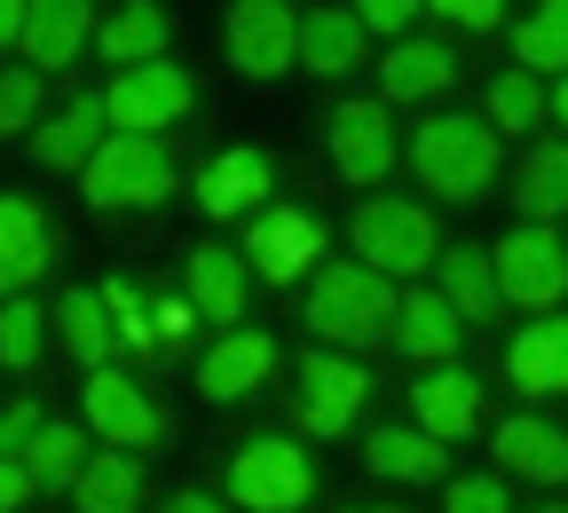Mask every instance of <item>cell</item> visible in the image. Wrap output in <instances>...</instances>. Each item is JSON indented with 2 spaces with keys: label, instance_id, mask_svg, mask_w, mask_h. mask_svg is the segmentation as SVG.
Instances as JSON below:
<instances>
[{
  "label": "cell",
  "instance_id": "1",
  "mask_svg": "<svg viewBox=\"0 0 568 513\" xmlns=\"http://www.w3.org/2000/svg\"><path fill=\"white\" fill-rule=\"evenodd\" d=\"M410 174H418V190H435V198H450V205H474V198H489V182H497V127H489V111L474 119V111H435L418 134H410Z\"/></svg>",
  "mask_w": 568,
  "mask_h": 513
},
{
  "label": "cell",
  "instance_id": "2",
  "mask_svg": "<svg viewBox=\"0 0 568 513\" xmlns=\"http://www.w3.org/2000/svg\"><path fill=\"white\" fill-rule=\"evenodd\" d=\"M308 332L332 348H372L395 332V276L372 261H332L308 292Z\"/></svg>",
  "mask_w": 568,
  "mask_h": 513
},
{
  "label": "cell",
  "instance_id": "3",
  "mask_svg": "<svg viewBox=\"0 0 568 513\" xmlns=\"http://www.w3.org/2000/svg\"><path fill=\"white\" fill-rule=\"evenodd\" d=\"M80 198L95 213H134V205H166L174 198V159L159 134H134V127H111L103 151L80 167Z\"/></svg>",
  "mask_w": 568,
  "mask_h": 513
},
{
  "label": "cell",
  "instance_id": "4",
  "mask_svg": "<svg viewBox=\"0 0 568 513\" xmlns=\"http://www.w3.org/2000/svg\"><path fill=\"white\" fill-rule=\"evenodd\" d=\"M347 245H355V261H372L387 276H418V269H435L443 230H435V213L410 205V198H364L355 222H347Z\"/></svg>",
  "mask_w": 568,
  "mask_h": 513
},
{
  "label": "cell",
  "instance_id": "5",
  "mask_svg": "<svg viewBox=\"0 0 568 513\" xmlns=\"http://www.w3.org/2000/svg\"><path fill=\"white\" fill-rule=\"evenodd\" d=\"M301 388H293V411H301V426L316 434V443H339V434L364 419V403H372V372L355 355H339L332 340H316L308 355H301V372H293Z\"/></svg>",
  "mask_w": 568,
  "mask_h": 513
},
{
  "label": "cell",
  "instance_id": "6",
  "mask_svg": "<svg viewBox=\"0 0 568 513\" xmlns=\"http://www.w3.org/2000/svg\"><path fill=\"white\" fill-rule=\"evenodd\" d=\"M316 497V466L301 443H276V434H253V443L230 459V505H253V513H293Z\"/></svg>",
  "mask_w": 568,
  "mask_h": 513
},
{
  "label": "cell",
  "instance_id": "7",
  "mask_svg": "<svg viewBox=\"0 0 568 513\" xmlns=\"http://www.w3.org/2000/svg\"><path fill=\"white\" fill-rule=\"evenodd\" d=\"M324 151H332V174L347 182V190H372V182H387L395 174V127H387V95H355V103H339L332 119H324Z\"/></svg>",
  "mask_w": 568,
  "mask_h": 513
},
{
  "label": "cell",
  "instance_id": "8",
  "mask_svg": "<svg viewBox=\"0 0 568 513\" xmlns=\"http://www.w3.org/2000/svg\"><path fill=\"white\" fill-rule=\"evenodd\" d=\"M497 269V292L514 309H560L568 301V245L552 238V222H529V230H506V245L489 253Z\"/></svg>",
  "mask_w": 568,
  "mask_h": 513
},
{
  "label": "cell",
  "instance_id": "9",
  "mask_svg": "<svg viewBox=\"0 0 568 513\" xmlns=\"http://www.w3.org/2000/svg\"><path fill=\"white\" fill-rule=\"evenodd\" d=\"M222 48H230V63L245 80H284V71L301 63V17L284 9V0H230Z\"/></svg>",
  "mask_w": 568,
  "mask_h": 513
},
{
  "label": "cell",
  "instance_id": "10",
  "mask_svg": "<svg viewBox=\"0 0 568 513\" xmlns=\"http://www.w3.org/2000/svg\"><path fill=\"white\" fill-rule=\"evenodd\" d=\"M103 103H111V127H134V134H159V127H174L190 103H197V88H190V71L182 63H119V80L103 88Z\"/></svg>",
  "mask_w": 568,
  "mask_h": 513
},
{
  "label": "cell",
  "instance_id": "11",
  "mask_svg": "<svg viewBox=\"0 0 568 513\" xmlns=\"http://www.w3.org/2000/svg\"><path fill=\"white\" fill-rule=\"evenodd\" d=\"M80 411H88V426L103 434V443H126V451H159V443H166V411L134 388V372H111V363H95V372H88Z\"/></svg>",
  "mask_w": 568,
  "mask_h": 513
},
{
  "label": "cell",
  "instance_id": "12",
  "mask_svg": "<svg viewBox=\"0 0 568 513\" xmlns=\"http://www.w3.org/2000/svg\"><path fill=\"white\" fill-rule=\"evenodd\" d=\"M324 253V230H316V213L301 205H253V238H245V261L261 284H301Z\"/></svg>",
  "mask_w": 568,
  "mask_h": 513
},
{
  "label": "cell",
  "instance_id": "13",
  "mask_svg": "<svg viewBox=\"0 0 568 513\" xmlns=\"http://www.w3.org/2000/svg\"><path fill=\"white\" fill-rule=\"evenodd\" d=\"M268 372H276V340L245 332V324H222V340L197 355V395L205 403H245V395H261Z\"/></svg>",
  "mask_w": 568,
  "mask_h": 513
},
{
  "label": "cell",
  "instance_id": "14",
  "mask_svg": "<svg viewBox=\"0 0 568 513\" xmlns=\"http://www.w3.org/2000/svg\"><path fill=\"white\" fill-rule=\"evenodd\" d=\"M103 134H111V103H103V95H71L63 111H48V119L32 127V159H40L48 174H80V167L103 151Z\"/></svg>",
  "mask_w": 568,
  "mask_h": 513
},
{
  "label": "cell",
  "instance_id": "15",
  "mask_svg": "<svg viewBox=\"0 0 568 513\" xmlns=\"http://www.w3.org/2000/svg\"><path fill=\"white\" fill-rule=\"evenodd\" d=\"M489 451H497V466H506L514 482H537V490L568 482V434L552 419H537V411H514L506 426L489 434Z\"/></svg>",
  "mask_w": 568,
  "mask_h": 513
},
{
  "label": "cell",
  "instance_id": "16",
  "mask_svg": "<svg viewBox=\"0 0 568 513\" xmlns=\"http://www.w3.org/2000/svg\"><path fill=\"white\" fill-rule=\"evenodd\" d=\"M410 419H418L426 434H443V443H466V434L481 426V380L458 372V355L435 363L426 380H410Z\"/></svg>",
  "mask_w": 568,
  "mask_h": 513
},
{
  "label": "cell",
  "instance_id": "17",
  "mask_svg": "<svg viewBox=\"0 0 568 513\" xmlns=\"http://www.w3.org/2000/svg\"><path fill=\"white\" fill-rule=\"evenodd\" d=\"M55 269V230L32 198H0V292H32Z\"/></svg>",
  "mask_w": 568,
  "mask_h": 513
},
{
  "label": "cell",
  "instance_id": "18",
  "mask_svg": "<svg viewBox=\"0 0 568 513\" xmlns=\"http://www.w3.org/2000/svg\"><path fill=\"white\" fill-rule=\"evenodd\" d=\"M458 324H466V316L450 309V292H443V284H435V292L418 284V292H395V332H387V340H395L410 363H450V355H458Z\"/></svg>",
  "mask_w": 568,
  "mask_h": 513
},
{
  "label": "cell",
  "instance_id": "19",
  "mask_svg": "<svg viewBox=\"0 0 568 513\" xmlns=\"http://www.w3.org/2000/svg\"><path fill=\"white\" fill-rule=\"evenodd\" d=\"M450 80H458V56H450V40H395L387 48V63H379V95L387 103H435V95H450Z\"/></svg>",
  "mask_w": 568,
  "mask_h": 513
},
{
  "label": "cell",
  "instance_id": "20",
  "mask_svg": "<svg viewBox=\"0 0 568 513\" xmlns=\"http://www.w3.org/2000/svg\"><path fill=\"white\" fill-rule=\"evenodd\" d=\"M268 190H276L268 151H222V159H205V167H197V205L213 213V222H230V213L268 205Z\"/></svg>",
  "mask_w": 568,
  "mask_h": 513
},
{
  "label": "cell",
  "instance_id": "21",
  "mask_svg": "<svg viewBox=\"0 0 568 513\" xmlns=\"http://www.w3.org/2000/svg\"><path fill=\"white\" fill-rule=\"evenodd\" d=\"M88 40H95V9H88V0H24V32H17V48H24L40 71H63Z\"/></svg>",
  "mask_w": 568,
  "mask_h": 513
},
{
  "label": "cell",
  "instance_id": "22",
  "mask_svg": "<svg viewBox=\"0 0 568 513\" xmlns=\"http://www.w3.org/2000/svg\"><path fill=\"white\" fill-rule=\"evenodd\" d=\"M245 292H253L245 245H237V253H230V245H197V253H190V301H197L205 324H237V316H245Z\"/></svg>",
  "mask_w": 568,
  "mask_h": 513
},
{
  "label": "cell",
  "instance_id": "23",
  "mask_svg": "<svg viewBox=\"0 0 568 513\" xmlns=\"http://www.w3.org/2000/svg\"><path fill=\"white\" fill-rule=\"evenodd\" d=\"M364 466L379 482H443L450 474V443H443V434H426V426H379L364 443Z\"/></svg>",
  "mask_w": 568,
  "mask_h": 513
},
{
  "label": "cell",
  "instance_id": "24",
  "mask_svg": "<svg viewBox=\"0 0 568 513\" xmlns=\"http://www.w3.org/2000/svg\"><path fill=\"white\" fill-rule=\"evenodd\" d=\"M506 372L521 395H568V316H537L529 332H514Z\"/></svg>",
  "mask_w": 568,
  "mask_h": 513
},
{
  "label": "cell",
  "instance_id": "25",
  "mask_svg": "<svg viewBox=\"0 0 568 513\" xmlns=\"http://www.w3.org/2000/svg\"><path fill=\"white\" fill-rule=\"evenodd\" d=\"M142 497H151V482H142V451H126V443L95 451L80 474H71V505L80 513H126Z\"/></svg>",
  "mask_w": 568,
  "mask_h": 513
},
{
  "label": "cell",
  "instance_id": "26",
  "mask_svg": "<svg viewBox=\"0 0 568 513\" xmlns=\"http://www.w3.org/2000/svg\"><path fill=\"white\" fill-rule=\"evenodd\" d=\"M364 40H372V24L355 9H316V17H301V71L339 80V71L364 63Z\"/></svg>",
  "mask_w": 568,
  "mask_h": 513
},
{
  "label": "cell",
  "instance_id": "27",
  "mask_svg": "<svg viewBox=\"0 0 568 513\" xmlns=\"http://www.w3.org/2000/svg\"><path fill=\"white\" fill-rule=\"evenodd\" d=\"M55 340H63V355H71V363H88V372L111 355L119 324H111L103 284H95V292H63V301H55Z\"/></svg>",
  "mask_w": 568,
  "mask_h": 513
},
{
  "label": "cell",
  "instance_id": "28",
  "mask_svg": "<svg viewBox=\"0 0 568 513\" xmlns=\"http://www.w3.org/2000/svg\"><path fill=\"white\" fill-rule=\"evenodd\" d=\"M435 276H443L450 309H458L466 324H481V316H497V309H506V292H497V269H489V253H474V245H450V253H435Z\"/></svg>",
  "mask_w": 568,
  "mask_h": 513
},
{
  "label": "cell",
  "instance_id": "29",
  "mask_svg": "<svg viewBox=\"0 0 568 513\" xmlns=\"http://www.w3.org/2000/svg\"><path fill=\"white\" fill-rule=\"evenodd\" d=\"M95 48H103L111 63H151V56H166V9H159V0H119V17L95 24Z\"/></svg>",
  "mask_w": 568,
  "mask_h": 513
},
{
  "label": "cell",
  "instance_id": "30",
  "mask_svg": "<svg viewBox=\"0 0 568 513\" xmlns=\"http://www.w3.org/2000/svg\"><path fill=\"white\" fill-rule=\"evenodd\" d=\"M514 205L529 213V222H552V213H568V142H537V151L521 159Z\"/></svg>",
  "mask_w": 568,
  "mask_h": 513
},
{
  "label": "cell",
  "instance_id": "31",
  "mask_svg": "<svg viewBox=\"0 0 568 513\" xmlns=\"http://www.w3.org/2000/svg\"><path fill=\"white\" fill-rule=\"evenodd\" d=\"M95 451H88V434H71L63 419H40L32 434H24V466H32V482L40 490H71V474H80Z\"/></svg>",
  "mask_w": 568,
  "mask_h": 513
},
{
  "label": "cell",
  "instance_id": "32",
  "mask_svg": "<svg viewBox=\"0 0 568 513\" xmlns=\"http://www.w3.org/2000/svg\"><path fill=\"white\" fill-rule=\"evenodd\" d=\"M514 63H529V71H568V0H545L537 17L514 24Z\"/></svg>",
  "mask_w": 568,
  "mask_h": 513
},
{
  "label": "cell",
  "instance_id": "33",
  "mask_svg": "<svg viewBox=\"0 0 568 513\" xmlns=\"http://www.w3.org/2000/svg\"><path fill=\"white\" fill-rule=\"evenodd\" d=\"M545 119V71H529V63H514V71H497L489 80V127H537Z\"/></svg>",
  "mask_w": 568,
  "mask_h": 513
},
{
  "label": "cell",
  "instance_id": "34",
  "mask_svg": "<svg viewBox=\"0 0 568 513\" xmlns=\"http://www.w3.org/2000/svg\"><path fill=\"white\" fill-rule=\"evenodd\" d=\"M48 119V71L40 63H9L0 71V134H32Z\"/></svg>",
  "mask_w": 568,
  "mask_h": 513
},
{
  "label": "cell",
  "instance_id": "35",
  "mask_svg": "<svg viewBox=\"0 0 568 513\" xmlns=\"http://www.w3.org/2000/svg\"><path fill=\"white\" fill-rule=\"evenodd\" d=\"M40 340H48V309H32V292H9V309H0V363H9V372H32Z\"/></svg>",
  "mask_w": 568,
  "mask_h": 513
},
{
  "label": "cell",
  "instance_id": "36",
  "mask_svg": "<svg viewBox=\"0 0 568 513\" xmlns=\"http://www.w3.org/2000/svg\"><path fill=\"white\" fill-rule=\"evenodd\" d=\"M103 301H111V324H119V340H126L134 355H159V348H166V340H159V309L142 301L126 276H111V284H103Z\"/></svg>",
  "mask_w": 568,
  "mask_h": 513
},
{
  "label": "cell",
  "instance_id": "37",
  "mask_svg": "<svg viewBox=\"0 0 568 513\" xmlns=\"http://www.w3.org/2000/svg\"><path fill=\"white\" fill-rule=\"evenodd\" d=\"M450 513H497L506 505V482L497 474H450V497H443Z\"/></svg>",
  "mask_w": 568,
  "mask_h": 513
},
{
  "label": "cell",
  "instance_id": "38",
  "mask_svg": "<svg viewBox=\"0 0 568 513\" xmlns=\"http://www.w3.org/2000/svg\"><path fill=\"white\" fill-rule=\"evenodd\" d=\"M443 24H458V32H497L506 24V0H426Z\"/></svg>",
  "mask_w": 568,
  "mask_h": 513
},
{
  "label": "cell",
  "instance_id": "39",
  "mask_svg": "<svg viewBox=\"0 0 568 513\" xmlns=\"http://www.w3.org/2000/svg\"><path fill=\"white\" fill-rule=\"evenodd\" d=\"M418 9H426V0H355V17H364L372 32H387V40H403L418 24Z\"/></svg>",
  "mask_w": 568,
  "mask_h": 513
},
{
  "label": "cell",
  "instance_id": "40",
  "mask_svg": "<svg viewBox=\"0 0 568 513\" xmlns=\"http://www.w3.org/2000/svg\"><path fill=\"white\" fill-rule=\"evenodd\" d=\"M32 426H40V403L17 395L9 411H0V459H17V451H24V434H32Z\"/></svg>",
  "mask_w": 568,
  "mask_h": 513
},
{
  "label": "cell",
  "instance_id": "41",
  "mask_svg": "<svg viewBox=\"0 0 568 513\" xmlns=\"http://www.w3.org/2000/svg\"><path fill=\"white\" fill-rule=\"evenodd\" d=\"M32 497H40V482H32L24 451H17V459H0V513H17V505H32Z\"/></svg>",
  "mask_w": 568,
  "mask_h": 513
},
{
  "label": "cell",
  "instance_id": "42",
  "mask_svg": "<svg viewBox=\"0 0 568 513\" xmlns=\"http://www.w3.org/2000/svg\"><path fill=\"white\" fill-rule=\"evenodd\" d=\"M190 324H197V301L182 292V301H159V340H190Z\"/></svg>",
  "mask_w": 568,
  "mask_h": 513
},
{
  "label": "cell",
  "instance_id": "43",
  "mask_svg": "<svg viewBox=\"0 0 568 513\" xmlns=\"http://www.w3.org/2000/svg\"><path fill=\"white\" fill-rule=\"evenodd\" d=\"M24 32V0H0V48H9Z\"/></svg>",
  "mask_w": 568,
  "mask_h": 513
},
{
  "label": "cell",
  "instance_id": "44",
  "mask_svg": "<svg viewBox=\"0 0 568 513\" xmlns=\"http://www.w3.org/2000/svg\"><path fill=\"white\" fill-rule=\"evenodd\" d=\"M166 505H174V513H213V497H205V490H174Z\"/></svg>",
  "mask_w": 568,
  "mask_h": 513
},
{
  "label": "cell",
  "instance_id": "45",
  "mask_svg": "<svg viewBox=\"0 0 568 513\" xmlns=\"http://www.w3.org/2000/svg\"><path fill=\"white\" fill-rule=\"evenodd\" d=\"M545 111H552V119L568 127V71H560V88H545Z\"/></svg>",
  "mask_w": 568,
  "mask_h": 513
}]
</instances>
